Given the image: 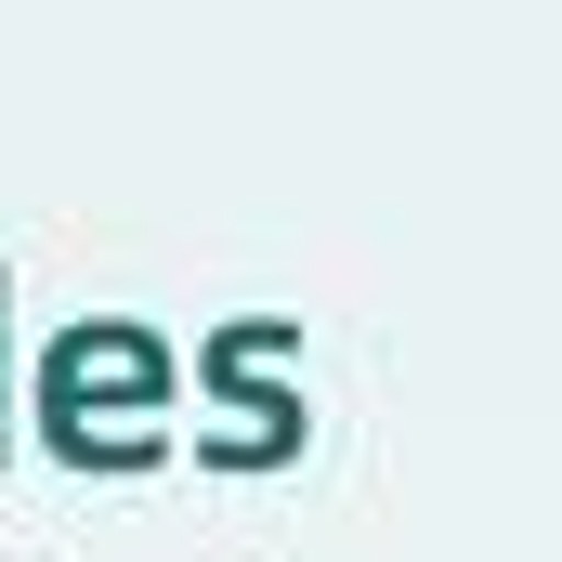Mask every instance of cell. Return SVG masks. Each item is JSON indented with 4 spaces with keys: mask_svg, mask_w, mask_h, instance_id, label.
<instances>
[{
    "mask_svg": "<svg viewBox=\"0 0 562 562\" xmlns=\"http://www.w3.org/2000/svg\"><path fill=\"white\" fill-rule=\"evenodd\" d=\"M40 419H53V445L132 458L144 431L170 419V353H157L144 327H79V340H53V367H40Z\"/></svg>",
    "mask_w": 562,
    "mask_h": 562,
    "instance_id": "6da1fadb",
    "label": "cell"
}]
</instances>
